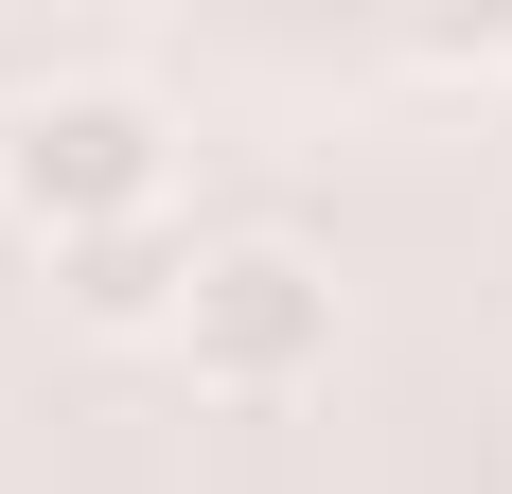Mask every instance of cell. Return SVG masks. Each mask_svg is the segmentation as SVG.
<instances>
[{"label":"cell","instance_id":"cell-3","mask_svg":"<svg viewBox=\"0 0 512 494\" xmlns=\"http://www.w3.org/2000/svg\"><path fill=\"white\" fill-rule=\"evenodd\" d=\"M53 300L89 318V336H177V300H195V230L159 212V230H106V247H53Z\"/></svg>","mask_w":512,"mask_h":494},{"label":"cell","instance_id":"cell-2","mask_svg":"<svg viewBox=\"0 0 512 494\" xmlns=\"http://www.w3.org/2000/svg\"><path fill=\"white\" fill-rule=\"evenodd\" d=\"M159 353H177L212 406H301L318 371H336V265H318L301 230H212Z\"/></svg>","mask_w":512,"mask_h":494},{"label":"cell","instance_id":"cell-1","mask_svg":"<svg viewBox=\"0 0 512 494\" xmlns=\"http://www.w3.org/2000/svg\"><path fill=\"white\" fill-rule=\"evenodd\" d=\"M0 212L36 247H106L177 212V106L142 71H53V89L0 106Z\"/></svg>","mask_w":512,"mask_h":494},{"label":"cell","instance_id":"cell-4","mask_svg":"<svg viewBox=\"0 0 512 494\" xmlns=\"http://www.w3.org/2000/svg\"><path fill=\"white\" fill-rule=\"evenodd\" d=\"M407 71H442V89H495V71H512V18H407Z\"/></svg>","mask_w":512,"mask_h":494}]
</instances>
